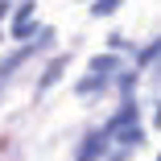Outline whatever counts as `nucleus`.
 Here are the masks:
<instances>
[{
  "label": "nucleus",
  "mask_w": 161,
  "mask_h": 161,
  "mask_svg": "<svg viewBox=\"0 0 161 161\" xmlns=\"http://www.w3.org/2000/svg\"><path fill=\"white\" fill-rule=\"evenodd\" d=\"M112 8H120V0H99V4H95V17H108Z\"/></svg>",
  "instance_id": "1"
}]
</instances>
